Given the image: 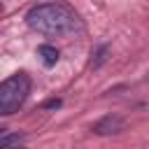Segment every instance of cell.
I'll use <instances>...</instances> for the list:
<instances>
[{
    "label": "cell",
    "mask_w": 149,
    "mask_h": 149,
    "mask_svg": "<svg viewBox=\"0 0 149 149\" xmlns=\"http://www.w3.org/2000/svg\"><path fill=\"white\" fill-rule=\"evenodd\" d=\"M26 23L30 30L51 35V37H70L81 28L77 12L61 0L40 2L35 7H30L26 14Z\"/></svg>",
    "instance_id": "1"
},
{
    "label": "cell",
    "mask_w": 149,
    "mask_h": 149,
    "mask_svg": "<svg viewBox=\"0 0 149 149\" xmlns=\"http://www.w3.org/2000/svg\"><path fill=\"white\" fill-rule=\"evenodd\" d=\"M30 77L26 72H16L12 77H7L2 84H0V114L2 116H9L14 114L28 98L30 93Z\"/></svg>",
    "instance_id": "2"
},
{
    "label": "cell",
    "mask_w": 149,
    "mask_h": 149,
    "mask_svg": "<svg viewBox=\"0 0 149 149\" xmlns=\"http://www.w3.org/2000/svg\"><path fill=\"white\" fill-rule=\"evenodd\" d=\"M123 119L121 116H116V114H107V116H102L100 121H95L93 123V133L95 135H116V133H121L123 130Z\"/></svg>",
    "instance_id": "3"
},
{
    "label": "cell",
    "mask_w": 149,
    "mask_h": 149,
    "mask_svg": "<svg viewBox=\"0 0 149 149\" xmlns=\"http://www.w3.org/2000/svg\"><path fill=\"white\" fill-rule=\"evenodd\" d=\"M37 56H40V61L47 65V68H54L56 63H58V49L54 47V44H40L37 47Z\"/></svg>",
    "instance_id": "4"
},
{
    "label": "cell",
    "mask_w": 149,
    "mask_h": 149,
    "mask_svg": "<svg viewBox=\"0 0 149 149\" xmlns=\"http://www.w3.org/2000/svg\"><path fill=\"white\" fill-rule=\"evenodd\" d=\"M26 137L23 135H9V133H0V144L2 147H9V144H23Z\"/></svg>",
    "instance_id": "5"
},
{
    "label": "cell",
    "mask_w": 149,
    "mask_h": 149,
    "mask_svg": "<svg viewBox=\"0 0 149 149\" xmlns=\"http://www.w3.org/2000/svg\"><path fill=\"white\" fill-rule=\"evenodd\" d=\"M95 56H98V58H95V61L91 63V65H93V70H98V68H100V65H102V63L107 61V47H100Z\"/></svg>",
    "instance_id": "6"
},
{
    "label": "cell",
    "mask_w": 149,
    "mask_h": 149,
    "mask_svg": "<svg viewBox=\"0 0 149 149\" xmlns=\"http://www.w3.org/2000/svg\"><path fill=\"white\" fill-rule=\"evenodd\" d=\"M61 105H63V100H61V98H54V100H47V102L42 105V109H58Z\"/></svg>",
    "instance_id": "7"
}]
</instances>
